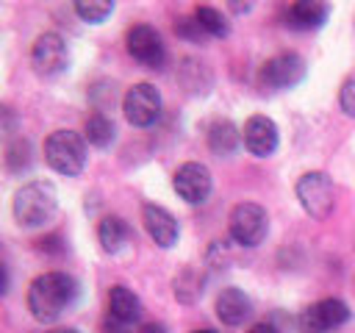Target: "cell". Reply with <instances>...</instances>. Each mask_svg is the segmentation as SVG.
<instances>
[{"label":"cell","instance_id":"d4e9b609","mask_svg":"<svg viewBox=\"0 0 355 333\" xmlns=\"http://www.w3.org/2000/svg\"><path fill=\"white\" fill-rule=\"evenodd\" d=\"M39 247H42V250H47V253H61V250H64V247H58V236L42 239V241H39Z\"/></svg>","mask_w":355,"mask_h":333},{"label":"cell","instance_id":"8992f818","mask_svg":"<svg viewBox=\"0 0 355 333\" xmlns=\"http://www.w3.org/2000/svg\"><path fill=\"white\" fill-rule=\"evenodd\" d=\"M125 119L136 128H147L161 117V94L153 83H133L122 97Z\"/></svg>","mask_w":355,"mask_h":333},{"label":"cell","instance_id":"7c38bea8","mask_svg":"<svg viewBox=\"0 0 355 333\" xmlns=\"http://www.w3.org/2000/svg\"><path fill=\"white\" fill-rule=\"evenodd\" d=\"M241 142H244L247 153L266 158L277 150V125L263 114H252L241 128Z\"/></svg>","mask_w":355,"mask_h":333},{"label":"cell","instance_id":"d6986e66","mask_svg":"<svg viewBox=\"0 0 355 333\" xmlns=\"http://www.w3.org/2000/svg\"><path fill=\"white\" fill-rule=\"evenodd\" d=\"M114 136H116V128H114V122L105 117V114H92L89 119H86V142L89 144H94V147H108L111 142H114Z\"/></svg>","mask_w":355,"mask_h":333},{"label":"cell","instance_id":"9c48e42d","mask_svg":"<svg viewBox=\"0 0 355 333\" xmlns=\"http://www.w3.org/2000/svg\"><path fill=\"white\" fill-rule=\"evenodd\" d=\"M31 64L39 75H58L67 69L69 64V50L64 44V39L58 33H42L33 42L31 50Z\"/></svg>","mask_w":355,"mask_h":333},{"label":"cell","instance_id":"5b68a950","mask_svg":"<svg viewBox=\"0 0 355 333\" xmlns=\"http://www.w3.org/2000/svg\"><path fill=\"white\" fill-rule=\"evenodd\" d=\"M230 236L241 247H258L269 233V216L258 203H239L227 219Z\"/></svg>","mask_w":355,"mask_h":333},{"label":"cell","instance_id":"30bf717a","mask_svg":"<svg viewBox=\"0 0 355 333\" xmlns=\"http://www.w3.org/2000/svg\"><path fill=\"white\" fill-rule=\"evenodd\" d=\"M347 319H349L347 302L330 297V300H319L311 308H305L300 316V327H302V333H327V330L344 325Z\"/></svg>","mask_w":355,"mask_h":333},{"label":"cell","instance_id":"6da1fadb","mask_svg":"<svg viewBox=\"0 0 355 333\" xmlns=\"http://www.w3.org/2000/svg\"><path fill=\"white\" fill-rule=\"evenodd\" d=\"M78 280L67 272H44L31 280L28 286V311L39 322H55L75 300H78Z\"/></svg>","mask_w":355,"mask_h":333},{"label":"cell","instance_id":"ac0fdd59","mask_svg":"<svg viewBox=\"0 0 355 333\" xmlns=\"http://www.w3.org/2000/svg\"><path fill=\"white\" fill-rule=\"evenodd\" d=\"M128 236H130V230H128V222L122 216H105L97 228V239H100L105 253H119L122 244L128 241Z\"/></svg>","mask_w":355,"mask_h":333},{"label":"cell","instance_id":"3957f363","mask_svg":"<svg viewBox=\"0 0 355 333\" xmlns=\"http://www.w3.org/2000/svg\"><path fill=\"white\" fill-rule=\"evenodd\" d=\"M47 164L61 175H78L86 166V142L75 130H55L44 142Z\"/></svg>","mask_w":355,"mask_h":333},{"label":"cell","instance_id":"4316f807","mask_svg":"<svg viewBox=\"0 0 355 333\" xmlns=\"http://www.w3.org/2000/svg\"><path fill=\"white\" fill-rule=\"evenodd\" d=\"M141 333H166V327L158 325V322H147V325L141 327Z\"/></svg>","mask_w":355,"mask_h":333},{"label":"cell","instance_id":"603a6c76","mask_svg":"<svg viewBox=\"0 0 355 333\" xmlns=\"http://www.w3.org/2000/svg\"><path fill=\"white\" fill-rule=\"evenodd\" d=\"M338 103H341V111H344L347 117H355V72L341 83Z\"/></svg>","mask_w":355,"mask_h":333},{"label":"cell","instance_id":"83f0119b","mask_svg":"<svg viewBox=\"0 0 355 333\" xmlns=\"http://www.w3.org/2000/svg\"><path fill=\"white\" fill-rule=\"evenodd\" d=\"M53 333H78L75 327H61V330H53Z\"/></svg>","mask_w":355,"mask_h":333},{"label":"cell","instance_id":"cb8c5ba5","mask_svg":"<svg viewBox=\"0 0 355 333\" xmlns=\"http://www.w3.org/2000/svg\"><path fill=\"white\" fill-rule=\"evenodd\" d=\"M175 31L183 36V39H191V42H200L202 39V28H200V22L197 19H180L178 25H175Z\"/></svg>","mask_w":355,"mask_h":333},{"label":"cell","instance_id":"5bb4252c","mask_svg":"<svg viewBox=\"0 0 355 333\" xmlns=\"http://www.w3.org/2000/svg\"><path fill=\"white\" fill-rule=\"evenodd\" d=\"M252 314V302H250V297L241 291V289H222L219 291V297H216V316L225 322V325H230V327H236V325H241L247 316Z\"/></svg>","mask_w":355,"mask_h":333},{"label":"cell","instance_id":"484cf974","mask_svg":"<svg viewBox=\"0 0 355 333\" xmlns=\"http://www.w3.org/2000/svg\"><path fill=\"white\" fill-rule=\"evenodd\" d=\"M250 333H280V330L275 325H269V322H258V325L250 327Z\"/></svg>","mask_w":355,"mask_h":333},{"label":"cell","instance_id":"ba28073f","mask_svg":"<svg viewBox=\"0 0 355 333\" xmlns=\"http://www.w3.org/2000/svg\"><path fill=\"white\" fill-rule=\"evenodd\" d=\"M125 42H128V53L139 61V64H144V67H150V69H161V64H164V58H166V50H164V42H161V33L153 28V25H133L130 31H128V36H125Z\"/></svg>","mask_w":355,"mask_h":333},{"label":"cell","instance_id":"7a4b0ae2","mask_svg":"<svg viewBox=\"0 0 355 333\" xmlns=\"http://www.w3.org/2000/svg\"><path fill=\"white\" fill-rule=\"evenodd\" d=\"M55 205H58L55 186L47 180H31L22 189H17L11 208L22 228H39L55 214Z\"/></svg>","mask_w":355,"mask_h":333},{"label":"cell","instance_id":"e0dca14e","mask_svg":"<svg viewBox=\"0 0 355 333\" xmlns=\"http://www.w3.org/2000/svg\"><path fill=\"white\" fill-rule=\"evenodd\" d=\"M239 142H241V133L230 119H216L208 128V147L216 155H230L239 147Z\"/></svg>","mask_w":355,"mask_h":333},{"label":"cell","instance_id":"2e32d148","mask_svg":"<svg viewBox=\"0 0 355 333\" xmlns=\"http://www.w3.org/2000/svg\"><path fill=\"white\" fill-rule=\"evenodd\" d=\"M108 311L119 325H130L141 316V300L128 286H111L108 291Z\"/></svg>","mask_w":355,"mask_h":333},{"label":"cell","instance_id":"277c9868","mask_svg":"<svg viewBox=\"0 0 355 333\" xmlns=\"http://www.w3.org/2000/svg\"><path fill=\"white\" fill-rule=\"evenodd\" d=\"M297 200L305 208L308 216L313 219H327L336 205V191L333 180L324 172H305L297 180Z\"/></svg>","mask_w":355,"mask_h":333},{"label":"cell","instance_id":"4fadbf2b","mask_svg":"<svg viewBox=\"0 0 355 333\" xmlns=\"http://www.w3.org/2000/svg\"><path fill=\"white\" fill-rule=\"evenodd\" d=\"M141 219H144V228L150 233V239L158 244V247H172L178 241V222L175 216L164 208V205H155V203H147L141 208Z\"/></svg>","mask_w":355,"mask_h":333},{"label":"cell","instance_id":"ffe728a7","mask_svg":"<svg viewBox=\"0 0 355 333\" xmlns=\"http://www.w3.org/2000/svg\"><path fill=\"white\" fill-rule=\"evenodd\" d=\"M194 19L200 22V28L208 33V36H227V19L211 8V6H197L194 8Z\"/></svg>","mask_w":355,"mask_h":333},{"label":"cell","instance_id":"f1b7e54d","mask_svg":"<svg viewBox=\"0 0 355 333\" xmlns=\"http://www.w3.org/2000/svg\"><path fill=\"white\" fill-rule=\"evenodd\" d=\"M194 333H216V330H208V327H205V330H194Z\"/></svg>","mask_w":355,"mask_h":333},{"label":"cell","instance_id":"52a82bcc","mask_svg":"<svg viewBox=\"0 0 355 333\" xmlns=\"http://www.w3.org/2000/svg\"><path fill=\"white\" fill-rule=\"evenodd\" d=\"M305 78V61L297 53H280L261 67V83L272 92L291 89Z\"/></svg>","mask_w":355,"mask_h":333},{"label":"cell","instance_id":"7402d4cb","mask_svg":"<svg viewBox=\"0 0 355 333\" xmlns=\"http://www.w3.org/2000/svg\"><path fill=\"white\" fill-rule=\"evenodd\" d=\"M6 166L8 172H22L31 166V144L25 139H17L14 144H8L6 150Z\"/></svg>","mask_w":355,"mask_h":333},{"label":"cell","instance_id":"8fae6325","mask_svg":"<svg viewBox=\"0 0 355 333\" xmlns=\"http://www.w3.org/2000/svg\"><path fill=\"white\" fill-rule=\"evenodd\" d=\"M175 191L180 200L191 203V205H200L208 200L211 194V172L205 164H197V161H189L183 166H178L175 172V180H172Z\"/></svg>","mask_w":355,"mask_h":333},{"label":"cell","instance_id":"44dd1931","mask_svg":"<svg viewBox=\"0 0 355 333\" xmlns=\"http://www.w3.org/2000/svg\"><path fill=\"white\" fill-rule=\"evenodd\" d=\"M114 11V3H100V0H78L75 3V14L83 19V22H103L108 14Z\"/></svg>","mask_w":355,"mask_h":333},{"label":"cell","instance_id":"9a60e30c","mask_svg":"<svg viewBox=\"0 0 355 333\" xmlns=\"http://www.w3.org/2000/svg\"><path fill=\"white\" fill-rule=\"evenodd\" d=\"M330 14V6L327 3H319V0H300V3H291L288 11H286V22L297 31H311V28H322L324 19Z\"/></svg>","mask_w":355,"mask_h":333}]
</instances>
